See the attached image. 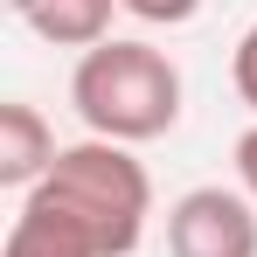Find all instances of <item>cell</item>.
Returning <instances> with one entry per match:
<instances>
[{
  "mask_svg": "<svg viewBox=\"0 0 257 257\" xmlns=\"http://www.w3.org/2000/svg\"><path fill=\"white\" fill-rule=\"evenodd\" d=\"M35 209L63 215L70 229H84L97 257H132L146 236V215H153V181L132 160V146L118 139H77L56 153V167L35 195H21Z\"/></svg>",
  "mask_w": 257,
  "mask_h": 257,
  "instance_id": "6da1fadb",
  "label": "cell"
},
{
  "mask_svg": "<svg viewBox=\"0 0 257 257\" xmlns=\"http://www.w3.org/2000/svg\"><path fill=\"white\" fill-rule=\"evenodd\" d=\"M70 104L90 125V139H118V146H146L160 132L181 125V70L167 49L153 42H97L77 56L70 70Z\"/></svg>",
  "mask_w": 257,
  "mask_h": 257,
  "instance_id": "7a4b0ae2",
  "label": "cell"
},
{
  "mask_svg": "<svg viewBox=\"0 0 257 257\" xmlns=\"http://www.w3.org/2000/svg\"><path fill=\"white\" fill-rule=\"evenodd\" d=\"M174 257H257V202L243 188H188L167 209Z\"/></svg>",
  "mask_w": 257,
  "mask_h": 257,
  "instance_id": "3957f363",
  "label": "cell"
},
{
  "mask_svg": "<svg viewBox=\"0 0 257 257\" xmlns=\"http://www.w3.org/2000/svg\"><path fill=\"white\" fill-rule=\"evenodd\" d=\"M56 132L35 104H21V97H7L0 104V188H14V195H35L56 167Z\"/></svg>",
  "mask_w": 257,
  "mask_h": 257,
  "instance_id": "277c9868",
  "label": "cell"
},
{
  "mask_svg": "<svg viewBox=\"0 0 257 257\" xmlns=\"http://www.w3.org/2000/svg\"><path fill=\"white\" fill-rule=\"evenodd\" d=\"M7 7L49 49H97V42H111V14H118V0H7Z\"/></svg>",
  "mask_w": 257,
  "mask_h": 257,
  "instance_id": "5b68a950",
  "label": "cell"
},
{
  "mask_svg": "<svg viewBox=\"0 0 257 257\" xmlns=\"http://www.w3.org/2000/svg\"><path fill=\"white\" fill-rule=\"evenodd\" d=\"M0 257H97V250H90L84 229H70L63 215H49V209H35V202H21V215H14V229H7Z\"/></svg>",
  "mask_w": 257,
  "mask_h": 257,
  "instance_id": "8992f818",
  "label": "cell"
},
{
  "mask_svg": "<svg viewBox=\"0 0 257 257\" xmlns=\"http://www.w3.org/2000/svg\"><path fill=\"white\" fill-rule=\"evenodd\" d=\"M132 21H146V28H181V21H195L202 14V0H118Z\"/></svg>",
  "mask_w": 257,
  "mask_h": 257,
  "instance_id": "52a82bcc",
  "label": "cell"
},
{
  "mask_svg": "<svg viewBox=\"0 0 257 257\" xmlns=\"http://www.w3.org/2000/svg\"><path fill=\"white\" fill-rule=\"evenodd\" d=\"M229 84H236V97L257 111V21L236 35V56H229Z\"/></svg>",
  "mask_w": 257,
  "mask_h": 257,
  "instance_id": "ba28073f",
  "label": "cell"
},
{
  "mask_svg": "<svg viewBox=\"0 0 257 257\" xmlns=\"http://www.w3.org/2000/svg\"><path fill=\"white\" fill-rule=\"evenodd\" d=\"M236 181H243V195L257 202V125L236 139Z\"/></svg>",
  "mask_w": 257,
  "mask_h": 257,
  "instance_id": "9c48e42d",
  "label": "cell"
}]
</instances>
